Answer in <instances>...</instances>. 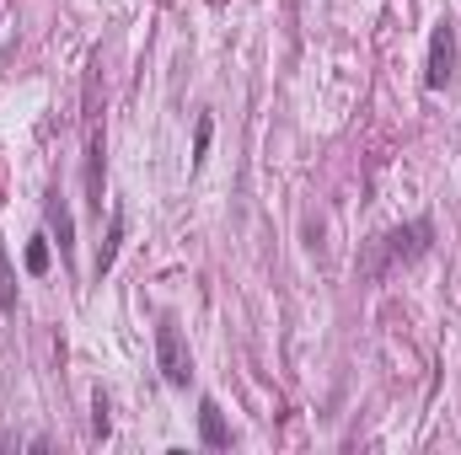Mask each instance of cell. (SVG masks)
Listing matches in <instances>:
<instances>
[{
    "instance_id": "obj_1",
    "label": "cell",
    "mask_w": 461,
    "mask_h": 455,
    "mask_svg": "<svg viewBox=\"0 0 461 455\" xmlns=\"http://www.w3.org/2000/svg\"><path fill=\"white\" fill-rule=\"evenodd\" d=\"M156 364H161V380L167 386H188L194 380V359H188V343L177 333V322H161L156 327Z\"/></svg>"
},
{
    "instance_id": "obj_2",
    "label": "cell",
    "mask_w": 461,
    "mask_h": 455,
    "mask_svg": "<svg viewBox=\"0 0 461 455\" xmlns=\"http://www.w3.org/2000/svg\"><path fill=\"white\" fill-rule=\"evenodd\" d=\"M456 81V22H440L435 38H429V70H424V86L429 92H446Z\"/></svg>"
},
{
    "instance_id": "obj_3",
    "label": "cell",
    "mask_w": 461,
    "mask_h": 455,
    "mask_svg": "<svg viewBox=\"0 0 461 455\" xmlns=\"http://www.w3.org/2000/svg\"><path fill=\"white\" fill-rule=\"evenodd\" d=\"M429 236H435L429 220H413L408 230H392V236H386V257H392V263H413V257L429 252Z\"/></svg>"
},
{
    "instance_id": "obj_4",
    "label": "cell",
    "mask_w": 461,
    "mask_h": 455,
    "mask_svg": "<svg viewBox=\"0 0 461 455\" xmlns=\"http://www.w3.org/2000/svg\"><path fill=\"white\" fill-rule=\"evenodd\" d=\"M199 440H204L210 451H226L230 445V429H226V418H221V402H215V397L199 402Z\"/></svg>"
},
{
    "instance_id": "obj_5",
    "label": "cell",
    "mask_w": 461,
    "mask_h": 455,
    "mask_svg": "<svg viewBox=\"0 0 461 455\" xmlns=\"http://www.w3.org/2000/svg\"><path fill=\"white\" fill-rule=\"evenodd\" d=\"M86 193H92V210L103 215V134H92L86 145Z\"/></svg>"
},
{
    "instance_id": "obj_6",
    "label": "cell",
    "mask_w": 461,
    "mask_h": 455,
    "mask_svg": "<svg viewBox=\"0 0 461 455\" xmlns=\"http://www.w3.org/2000/svg\"><path fill=\"white\" fill-rule=\"evenodd\" d=\"M0 311H5V317L16 311V273H11V257H5V246H0Z\"/></svg>"
},
{
    "instance_id": "obj_7",
    "label": "cell",
    "mask_w": 461,
    "mask_h": 455,
    "mask_svg": "<svg viewBox=\"0 0 461 455\" xmlns=\"http://www.w3.org/2000/svg\"><path fill=\"white\" fill-rule=\"evenodd\" d=\"M118 241H123V215L113 210V226H108V246L97 252V273H108V268H113V257H118Z\"/></svg>"
},
{
    "instance_id": "obj_8",
    "label": "cell",
    "mask_w": 461,
    "mask_h": 455,
    "mask_svg": "<svg viewBox=\"0 0 461 455\" xmlns=\"http://www.w3.org/2000/svg\"><path fill=\"white\" fill-rule=\"evenodd\" d=\"M27 273H49V236L27 241Z\"/></svg>"
},
{
    "instance_id": "obj_9",
    "label": "cell",
    "mask_w": 461,
    "mask_h": 455,
    "mask_svg": "<svg viewBox=\"0 0 461 455\" xmlns=\"http://www.w3.org/2000/svg\"><path fill=\"white\" fill-rule=\"evenodd\" d=\"M92 434H97V440L113 434V418H108V397H103V391L92 397Z\"/></svg>"
},
{
    "instance_id": "obj_10",
    "label": "cell",
    "mask_w": 461,
    "mask_h": 455,
    "mask_svg": "<svg viewBox=\"0 0 461 455\" xmlns=\"http://www.w3.org/2000/svg\"><path fill=\"white\" fill-rule=\"evenodd\" d=\"M49 220L59 226V252L70 257V215H65V204H59V199H49Z\"/></svg>"
},
{
    "instance_id": "obj_11",
    "label": "cell",
    "mask_w": 461,
    "mask_h": 455,
    "mask_svg": "<svg viewBox=\"0 0 461 455\" xmlns=\"http://www.w3.org/2000/svg\"><path fill=\"white\" fill-rule=\"evenodd\" d=\"M210 134H215V123H210V118H199V129H194V166L210 156Z\"/></svg>"
}]
</instances>
